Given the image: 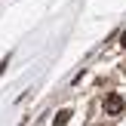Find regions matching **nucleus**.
Here are the masks:
<instances>
[{"instance_id": "obj_1", "label": "nucleus", "mask_w": 126, "mask_h": 126, "mask_svg": "<svg viewBox=\"0 0 126 126\" xmlns=\"http://www.w3.org/2000/svg\"><path fill=\"white\" fill-rule=\"evenodd\" d=\"M102 108H105V114L117 117V114L126 108V102H123V95H120V92H108V95H105V102H102Z\"/></svg>"}, {"instance_id": "obj_2", "label": "nucleus", "mask_w": 126, "mask_h": 126, "mask_svg": "<svg viewBox=\"0 0 126 126\" xmlns=\"http://www.w3.org/2000/svg\"><path fill=\"white\" fill-rule=\"evenodd\" d=\"M71 114H74L71 108H62L59 114L52 117V126H68V123H71Z\"/></svg>"}, {"instance_id": "obj_3", "label": "nucleus", "mask_w": 126, "mask_h": 126, "mask_svg": "<svg viewBox=\"0 0 126 126\" xmlns=\"http://www.w3.org/2000/svg\"><path fill=\"white\" fill-rule=\"evenodd\" d=\"M120 46L126 49V31H123V34H120Z\"/></svg>"}]
</instances>
